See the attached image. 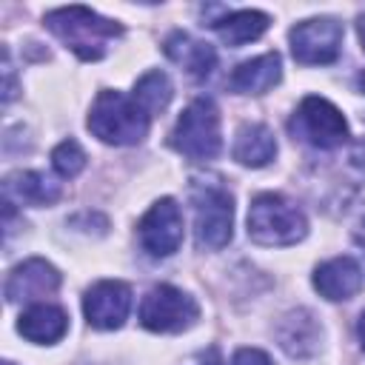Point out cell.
<instances>
[{"instance_id": "7402d4cb", "label": "cell", "mask_w": 365, "mask_h": 365, "mask_svg": "<svg viewBox=\"0 0 365 365\" xmlns=\"http://www.w3.org/2000/svg\"><path fill=\"white\" fill-rule=\"evenodd\" d=\"M231 365H274V362H271V356H268L265 351H259V348H240V351L234 354Z\"/></svg>"}, {"instance_id": "277c9868", "label": "cell", "mask_w": 365, "mask_h": 365, "mask_svg": "<svg viewBox=\"0 0 365 365\" xmlns=\"http://www.w3.org/2000/svg\"><path fill=\"white\" fill-rule=\"evenodd\" d=\"M171 145L188 157V160H214L222 148V137H220V111L214 106V100L208 97H197L194 103H188V108L180 114L174 131H171Z\"/></svg>"}, {"instance_id": "d6986e66", "label": "cell", "mask_w": 365, "mask_h": 365, "mask_svg": "<svg viewBox=\"0 0 365 365\" xmlns=\"http://www.w3.org/2000/svg\"><path fill=\"white\" fill-rule=\"evenodd\" d=\"M6 194H14L29 205H51L60 200V185L40 171H17L6 180Z\"/></svg>"}, {"instance_id": "e0dca14e", "label": "cell", "mask_w": 365, "mask_h": 365, "mask_svg": "<svg viewBox=\"0 0 365 365\" xmlns=\"http://www.w3.org/2000/svg\"><path fill=\"white\" fill-rule=\"evenodd\" d=\"M277 157V140L268 125L251 123L242 125L237 140H234V160L248 165V168H262Z\"/></svg>"}, {"instance_id": "ba28073f", "label": "cell", "mask_w": 365, "mask_h": 365, "mask_svg": "<svg viewBox=\"0 0 365 365\" xmlns=\"http://www.w3.org/2000/svg\"><path fill=\"white\" fill-rule=\"evenodd\" d=\"M342 23L334 17H314L291 29V54L302 66H328L339 57Z\"/></svg>"}, {"instance_id": "3957f363", "label": "cell", "mask_w": 365, "mask_h": 365, "mask_svg": "<svg viewBox=\"0 0 365 365\" xmlns=\"http://www.w3.org/2000/svg\"><path fill=\"white\" fill-rule=\"evenodd\" d=\"M308 234L305 214L282 194H257L248 205V237L259 245H294Z\"/></svg>"}, {"instance_id": "484cf974", "label": "cell", "mask_w": 365, "mask_h": 365, "mask_svg": "<svg viewBox=\"0 0 365 365\" xmlns=\"http://www.w3.org/2000/svg\"><path fill=\"white\" fill-rule=\"evenodd\" d=\"M356 34H359V43L365 48V14H359V20H356Z\"/></svg>"}, {"instance_id": "ac0fdd59", "label": "cell", "mask_w": 365, "mask_h": 365, "mask_svg": "<svg viewBox=\"0 0 365 365\" xmlns=\"http://www.w3.org/2000/svg\"><path fill=\"white\" fill-rule=\"evenodd\" d=\"M268 23H271L268 14L254 11V9H242V11H228V14L217 17L211 26L228 46H242V43H251V40L262 37Z\"/></svg>"}, {"instance_id": "52a82bcc", "label": "cell", "mask_w": 365, "mask_h": 365, "mask_svg": "<svg viewBox=\"0 0 365 365\" xmlns=\"http://www.w3.org/2000/svg\"><path fill=\"white\" fill-rule=\"evenodd\" d=\"M200 305L174 285H154L140 305V322L157 334H177L197 322Z\"/></svg>"}, {"instance_id": "f1b7e54d", "label": "cell", "mask_w": 365, "mask_h": 365, "mask_svg": "<svg viewBox=\"0 0 365 365\" xmlns=\"http://www.w3.org/2000/svg\"><path fill=\"white\" fill-rule=\"evenodd\" d=\"M3 365H14V362H3Z\"/></svg>"}, {"instance_id": "30bf717a", "label": "cell", "mask_w": 365, "mask_h": 365, "mask_svg": "<svg viewBox=\"0 0 365 365\" xmlns=\"http://www.w3.org/2000/svg\"><path fill=\"white\" fill-rule=\"evenodd\" d=\"M83 311L91 328L114 331L125 322L131 311V288L120 279H103L94 282L83 297Z\"/></svg>"}, {"instance_id": "d4e9b609", "label": "cell", "mask_w": 365, "mask_h": 365, "mask_svg": "<svg viewBox=\"0 0 365 365\" xmlns=\"http://www.w3.org/2000/svg\"><path fill=\"white\" fill-rule=\"evenodd\" d=\"M197 365H220V356H217V351H208V356H202Z\"/></svg>"}, {"instance_id": "ffe728a7", "label": "cell", "mask_w": 365, "mask_h": 365, "mask_svg": "<svg viewBox=\"0 0 365 365\" xmlns=\"http://www.w3.org/2000/svg\"><path fill=\"white\" fill-rule=\"evenodd\" d=\"M171 80L163 71H145L134 86V100L145 108V114H157L171 103Z\"/></svg>"}, {"instance_id": "7a4b0ae2", "label": "cell", "mask_w": 365, "mask_h": 365, "mask_svg": "<svg viewBox=\"0 0 365 365\" xmlns=\"http://www.w3.org/2000/svg\"><path fill=\"white\" fill-rule=\"evenodd\" d=\"M151 114L134 100L125 97L123 91H100L91 114H88V131L100 137L108 145H134L148 134Z\"/></svg>"}, {"instance_id": "5b68a950", "label": "cell", "mask_w": 365, "mask_h": 365, "mask_svg": "<svg viewBox=\"0 0 365 365\" xmlns=\"http://www.w3.org/2000/svg\"><path fill=\"white\" fill-rule=\"evenodd\" d=\"M194 202V237L200 248L217 251L231 242L234 228V200L220 182L197 180L191 188Z\"/></svg>"}, {"instance_id": "6da1fadb", "label": "cell", "mask_w": 365, "mask_h": 365, "mask_svg": "<svg viewBox=\"0 0 365 365\" xmlns=\"http://www.w3.org/2000/svg\"><path fill=\"white\" fill-rule=\"evenodd\" d=\"M46 26L80 57V60H100L114 37L123 34V26L100 17L86 6H66L46 14Z\"/></svg>"}, {"instance_id": "5bb4252c", "label": "cell", "mask_w": 365, "mask_h": 365, "mask_svg": "<svg viewBox=\"0 0 365 365\" xmlns=\"http://www.w3.org/2000/svg\"><path fill=\"white\" fill-rule=\"evenodd\" d=\"M279 77H282L279 54L277 51H268V54H259L254 60L240 63L231 71L228 86L237 94H265L268 88H274L279 83Z\"/></svg>"}, {"instance_id": "44dd1931", "label": "cell", "mask_w": 365, "mask_h": 365, "mask_svg": "<svg viewBox=\"0 0 365 365\" xmlns=\"http://www.w3.org/2000/svg\"><path fill=\"white\" fill-rule=\"evenodd\" d=\"M51 165L60 177H77L86 168V151L80 148L77 140H63L51 151Z\"/></svg>"}, {"instance_id": "9a60e30c", "label": "cell", "mask_w": 365, "mask_h": 365, "mask_svg": "<svg viewBox=\"0 0 365 365\" xmlns=\"http://www.w3.org/2000/svg\"><path fill=\"white\" fill-rule=\"evenodd\" d=\"M163 51H165L168 60H174L177 66H182V68H185L191 77H197V80L208 77V74L214 71V66H217V51H214L208 43L194 40V37L185 34V31L168 34L165 43H163Z\"/></svg>"}, {"instance_id": "9c48e42d", "label": "cell", "mask_w": 365, "mask_h": 365, "mask_svg": "<svg viewBox=\"0 0 365 365\" xmlns=\"http://www.w3.org/2000/svg\"><path fill=\"white\" fill-rule=\"evenodd\" d=\"M140 245L151 257H171L182 242V211L171 197L157 200L137 225Z\"/></svg>"}, {"instance_id": "2e32d148", "label": "cell", "mask_w": 365, "mask_h": 365, "mask_svg": "<svg viewBox=\"0 0 365 365\" xmlns=\"http://www.w3.org/2000/svg\"><path fill=\"white\" fill-rule=\"evenodd\" d=\"M17 331L26 339L37 342V345H51L68 331V317H66V311L60 305L40 302V305H31L29 311L20 314Z\"/></svg>"}, {"instance_id": "4316f807", "label": "cell", "mask_w": 365, "mask_h": 365, "mask_svg": "<svg viewBox=\"0 0 365 365\" xmlns=\"http://www.w3.org/2000/svg\"><path fill=\"white\" fill-rule=\"evenodd\" d=\"M356 334H359V345H362V351H365V314H362L359 322H356Z\"/></svg>"}, {"instance_id": "83f0119b", "label": "cell", "mask_w": 365, "mask_h": 365, "mask_svg": "<svg viewBox=\"0 0 365 365\" xmlns=\"http://www.w3.org/2000/svg\"><path fill=\"white\" fill-rule=\"evenodd\" d=\"M359 88H362V91H365V71H362V74H359Z\"/></svg>"}, {"instance_id": "603a6c76", "label": "cell", "mask_w": 365, "mask_h": 365, "mask_svg": "<svg viewBox=\"0 0 365 365\" xmlns=\"http://www.w3.org/2000/svg\"><path fill=\"white\" fill-rule=\"evenodd\" d=\"M3 71H6V94H3V103H11V100H14V77H11V66H9V54H6V63H3Z\"/></svg>"}, {"instance_id": "8992f818", "label": "cell", "mask_w": 365, "mask_h": 365, "mask_svg": "<svg viewBox=\"0 0 365 365\" xmlns=\"http://www.w3.org/2000/svg\"><path fill=\"white\" fill-rule=\"evenodd\" d=\"M288 131L294 134V140H302L322 151L336 148L348 140V123L342 111L325 97H305L299 108L291 114Z\"/></svg>"}, {"instance_id": "7c38bea8", "label": "cell", "mask_w": 365, "mask_h": 365, "mask_svg": "<svg viewBox=\"0 0 365 365\" xmlns=\"http://www.w3.org/2000/svg\"><path fill=\"white\" fill-rule=\"evenodd\" d=\"M314 288L331 302L351 299L362 288V268L354 257H334V259L317 265Z\"/></svg>"}, {"instance_id": "cb8c5ba5", "label": "cell", "mask_w": 365, "mask_h": 365, "mask_svg": "<svg viewBox=\"0 0 365 365\" xmlns=\"http://www.w3.org/2000/svg\"><path fill=\"white\" fill-rule=\"evenodd\" d=\"M354 240H356V245H359V248H362V254H365V222L354 231Z\"/></svg>"}, {"instance_id": "4fadbf2b", "label": "cell", "mask_w": 365, "mask_h": 365, "mask_svg": "<svg viewBox=\"0 0 365 365\" xmlns=\"http://www.w3.org/2000/svg\"><path fill=\"white\" fill-rule=\"evenodd\" d=\"M319 336H322L319 322L305 308H297V311L285 314L279 328H277V339H279L282 351L294 359H308L311 354H317L319 351Z\"/></svg>"}, {"instance_id": "8fae6325", "label": "cell", "mask_w": 365, "mask_h": 365, "mask_svg": "<svg viewBox=\"0 0 365 365\" xmlns=\"http://www.w3.org/2000/svg\"><path fill=\"white\" fill-rule=\"evenodd\" d=\"M60 279L63 277L51 262L31 257V259L20 262L17 268H11L3 294L9 302H29V299H40L46 294H54L60 288Z\"/></svg>"}]
</instances>
